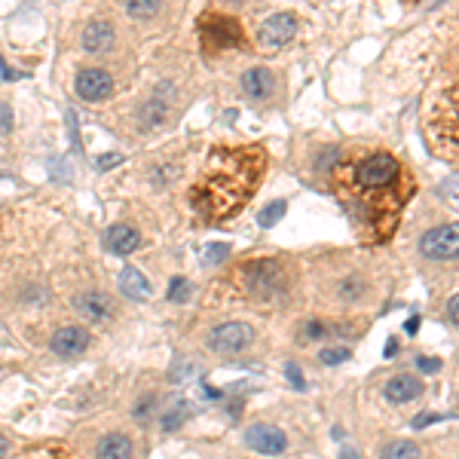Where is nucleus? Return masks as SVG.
I'll list each match as a JSON object with an SVG mask.
<instances>
[{"mask_svg":"<svg viewBox=\"0 0 459 459\" xmlns=\"http://www.w3.org/2000/svg\"><path fill=\"white\" fill-rule=\"evenodd\" d=\"M116 163H120V156H116V153H107V160H104V156L98 160V165H102V169H111V165H116Z\"/></svg>","mask_w":459,"mask_h":459,"instance_id":"obj_33","label":"nucleus"},{"mask_svg":"<svg viewBox=\"0 0 459 459\" xmlns=\"http://www.w3.org/2000/svg\"><path fill=\"white\" fill-rule=\"evenodd\" d=\"M227 254H230V245H227V242H212V245L203 248V261H205V263H221Z\"/></svg>","mask_w":459,"mask_h":459,"instance_id":"obj_25","label":"nucleus"},{"mask_svg":"<svg viewBox=\"0 0 459 459\" xmlns=\"http://www.w3.org/2000/svg\"><path fill=\"white\" fill-rule=\"evenodd\" d=\"M266 172V153L257 144L214 147L190 190V203L205 221H224L242 212Z\"/></svg>","mask_w":459,"mask_h":459,"instance_id":"obj_1","label":"nucleus"},{"mask_svg":"<svg viewBox=\"0 0 459 459\" xmlns=\"http://www.w3.org/2000/svg\"><path fill=\"white\" fill-rule=\"evenodd\" d=\"M447 319H450V328H456V297H450V306H447Z\"/></svg>","mask_w":459,"mask_h":459,"instance_id":"obj_32","label":"nucleus"},{"mask_svg":"<svg viewBox=\"0 0 459 459\" xmlns=\"http://www.w3.org/2000/svg\"><path fill=\"white\" fill-rule=\"evenodd\" d=\"M380 459H420V447L413 441H392L383 447Z\"/></svg>","mask_w":459,"mask_h":459,"instance_id":"obj_20","label":"nucleus"},{"mask_svg":"<svg viewBox=\"0 0 459 459\" xmlns=\"http://www.w3.org/2000/svg\"><path fill=\"white\" fill-rule=\"evenodd\" d=\"M53 352L55 355H62V358H74V355H80L83 349L89 346V331L86 328H80V324H64V328H58L53 334Z\"/></svg>","mask_w":459,"mask_h":459,"instance_id":"obj_10","label":"nucleus"},{"mask_svg":"<svg viewBox=\"0 0 459 459\" xmlns=\"http://www.w3.org/2000/svg\"><path fill=\"white\" fill-rule=\"evenodd\" d=\"M420 252L429 261H453L459 252V233L456 224H441V227L429 230L420 242Z\"/></svg>","mask_w":459,"mask_h":459,"instance_id":"obj_6","label":"nucleus"},{"mask_svg":"<svg viewBox=\"0 0 459 459\" xmlns=\"http://www.w3.org/2000/svg\"><path fill=\"white\" fill-rule=\"evenodd\" d=\"M324 334H328V328H324V324L310 322V324H306V331H303V337H306V340H315V337H324Z\"/></svg>","mask_w":459,"mask_h":459,"instance_id":"obj_28","label":"nucleus"},{"mask_svg":"<svg viewBox=\"0 0 459 459\" xmlns=\"http://www.w3.org/2000/svg\"><path fill=\"white\" fill-rule=\"evenodd\" d=\"M10 129H13V111L10 104H0V135H6Z\"/></svg>","mask_w":459,"mask_h":459,"instance_id":"obj_27","label":"nucleus"},{"mask_svg":"<svg viewBox=\"0 0 459 459\" xmlns=\"http://www.w3.org/2000/svg\"><path fill=\"white\" fill-rule=\"evenodd\" d=\"M245 285L248 291H252L254 297H261V300H270L275 291L282 288V266L275 263V261H252V263H245Z\"/></svg>","mask_w":459,"mask_h":459,"instance_id":"obj_4","label":"nucleus"},{"mask_svg":"<svg viewBox=\"0 0 459 459\" xmlns=\"http://www.w3.org/2000/svg\"><path fill=\"white\" fill-rule=\"evenodd\" d=\"M349 349L346 346H331V349H322L319 352V362L322 364H343V362H349Z\"/></svg>","mask_w":459,"mask_h":459,"instance_id":"obj_24","label":"nucleus"},{"mask_svg":"<svg viewBox=\"0 0 459 459\" xmlns=\"http://www.w3.org/2000/svg\"><path fill=\"white\" fill-rule=\"evenodd\" d=\"M383 395H386V402H392V404L416 402V398L423 395V380L411 377V374H398V377H392V380L386 383Z\"/></svg>","mask_w":459,"mask_h":459,"instance_id":"obj_13","label":"nucleus"},{"mask_svg":"<svg viewBox=\"0 0 459 459\" xmlns=\"http://www.w3.org/2000/svg\"><path fill=\"white\" fill-rule=\"evenodd\" d=\"M242 89H245L248 98H254V102H263V98L273 95L275 89V77L270 68H252L242 74Z\"/></svg>","mask_w":459,"mask_h":459,"instance_id":"obj_16","label":"nucleus"},{"mask_svg":"<svg viewBox=\"0 0 459 459\" xmlns=\"http://www.w3.org/2000/svg\"><path fill=\"white\" fill-rule=\"evenodd\" d=\"M111 89H114V80L107 71H102V68L80 71V77H77V95L80 98H86V102H102V98L111 95Z\"/></svg>","mask_w":459,"mask_h":459,"instance_id":"obj_11","label":"nucleus"},{"mask_svg":"<svg viewBox=\"0 0 459 459\" xmlns=\"http://www.w3.org/2000/svg\"><path fill=\"white\" fill-rule=\"evenodd\" d=\"M6 450H10V444H6V438L0 435V459H6Z\"/></svg>","mask_w":459,"mask_h":459,"instance_id":"obj_36","label":"nucleus"},{"mask_svg":"<svg viewBox=\"0 0 459 459\" xmlns=\"http://www.w3.org/2000/svg\"><path fill=\"white\" fill-rule=\"evenodd\" d=\"M358 291H362V285H349V282H346V285L340 288V294H343V297H355Z\"/></svg>","mask_w":459,"mask_h":459,"instance_id":"obj_34","label":"nucleus"},{"mask_svg":"<svg viewBox=\"0 0 459 459\" xmlns=\"http://www.w3.org/2000/svg\"><path fill=\"white\" fill-rule=\"evenodd\" d=\"M190 291H193V288H190L187 279H181V275H178V279H172V285H169V303H187Z\"/></svg>","mask_w":459,"mask_h":459,"instance_id":"obj_23","label":"nucleus"},{"mask_svg":"<svg viewBox=\"0 0 459 459\" xmlns=\"http://www.w3.org/2000/svg\"><path fill=\"white\" fill-rule=\"evenodd\" d=\"M138 242H141V236H138L135 227H129V224H114V227L104 233V252H111L116 257H126L138 248Z\"/></svg>","mask_w":459,"mask_h":459,"instance_id":"obj_12","label":"nucleus"},{"mask_svg":"<svg viewBox=\"0 0 459 459\" xmlns=\"http://www.w3.org/2000/svg\"><path fill=\"white\" fill-rule=\"evenodd\" d=\"M172 104H174V92H172L169 83H163V86L153 92V98L141 107V123H144L147 129L163 126V123L172 116Z\"/></svg>","mask_w":459,"mask_h":459,"instance_id":"obj_8","label":"nucleus"},{"mask_svg":"<svg viewBox=\"0 0 459 459\" xmlns=\"http://www.w3.org/2000/svg\"><path fill=\"white\" fill-rule=\"evenodd\" d=\"M416 367H420L423 374H435V371H441V362H438V358H420Z\"/></svg>","mask_w":459,"mask_h":459,"instance_id":"obj_29","label":"nucleus"},{"mask_svg":"<svg viewBox=\"0 0 459 459\" xmlns=\"http://www.w3.org/2000/svg\"><path fill=\"white\" fill-rule=\"evenodd\" d=\"M297 34V15L294 13H275L263 22L261 28V43L263 46H282Z\"/></svg>","mask_w":459,"mask_h":459,"instance_id":"obj_9","label":"nucleus"},{"mask_svg":"<svg viewBox=\"0 0 459 459\" xmlns=\"http://www.w3.org/2000/svg\"><path fill=\"white\" fill-rule=\"evenodd\" d=\"M245 441H248V447L257 450V453H263V456H279L288 450L285 432L275 429V425H266V423L252 425V429L245 432Z\"/></svg>","mask_w":459,"mask_h":459,"instance_id":"obj_7","label":"nucleus"},{"mask_svg":"<svg viewBox=\"0 0 459 459\" xmlns=\"http://www.w3.org/2000/svg\"><path fill=\"white\" fill-rule=\"evenodd\" d=\"M254 340V328L245 322H224L218 328L212 331L208 343H212L214 352L221 355H236V352H245Z\"/></svg>","mask_w":459,"mask_h":459,"instance_id":"obj_5","label":"nucleus"},{"mask_svg":"<svg viewBox=\"0 0 459 459\" xmlns=\"http://www.w3.org/2000/svg\"><path fill=\"white\" fill-rule=\"evenodd\" d=\"M150 407H153V398H150V395H144V398H141V404L135 407V416H138V420H147Z\"/></svg>","mask_w":459,"mask_h":459,"instance_id":"obj_31","label":"nucleus"},{"mask_svg":"<svg viewBox=\"0 0 459 459\" xmlns=\"http://www.w3.org/2000/svg\"><path fill=\"white\" fill-rule=\"evenodd\" d=\"M80 40H83V49H86V53H104V49L114 46V25L104 22V19L89 22L86 28H83Z\"/></svg>","mask_w":459,"mask_h":459,"instance_id":"obj_15","label":"nucleus"},{"mask_svg":"<svg viewBox=\"0 0 459 459\" xmlns=\"http://www.w3.org/2000/svg\"><path fill=\"white\" fill-rule=\"evenodd\" d=\"M416 324H420V319H416V315H411V319H407V324H404V331H407V334H416Z\"/></svg>","mask_w":459,"mask_h":459,"instance_id":"obj_35","label":"nucleus"},{"mask_svg":"<svg viewBox=\"0 0 459 459\" xmlns=\"http://www.w3.org/2000/svg\"><path fill=\"white\" fill-rule=\"evenodd\" d=\"M282 218H285V203L279 199V203H270L261 214H257V224H261V227H275Z\"/></svg>","mask_w":459,"mask_h":459,"instance_id":"obj_22","label":"nucleus"},{"mask_svg":"<svg viewBox=\"0 0 459 459\" xmlns=\"http://www.w3.org/2000/svg\"><path fill=\"white\" fill-rule=\"evenodd\" d=\"M190 413H193L190 402H184V398H181V402H174V404L169 407V411L163 413V429H165V432H174L178 425H184V423L190 420Z\"/></svg>","mask_w":459,"mask_h":459,"instance_id":"obj_19","label":"nucleus"},{"mask_svg":"<svg viewBox=\"0 0 459 459\" xmlns=\"http://www.w3.org/2000/svg\"><path fill=\"white\" fill-rule=\"evenodd\" d=\"M340 459H358V453H355V450H352V447H346V450H343V453H340Z\"/></svg>","mask_w":459,"mask_h":459,"instance_id":"obj_37","label":"nucleus"},{"mask_svg":"<svg viewBox=\"0 0 459 459\" xmlns=\"http://www.w3.org/2000/svg\"><path fill=\"white\" fill-rule=\"evenodd\" d=\"M80 310V315H86L89 322H104L114 315V300L102 294V291H86V294L77 297V303H74Z\"/></svg>","mask_w":459,"mask_h":459,"instance_id":"obj_14","label":"nucleus"},{"mask_svg":"<svg viewBox=\"0 0 459 459\" xmlns=\"http://www.w3.org/2000/svg\"><path fill=\"white\" fill-rule=\"evenodd\" d=\"M285 374H288V383H291L294 389H306V380H303V374H300V367H297L294 362L285 364Z\"/></svg>","mask_w":459,"mask_h":459,"instance_id":"obj_26","label":"nucleus"},{"mask_svg":"<svg viewBox=\"0 0 459 459\" xmlns=\"http://www.w3.org/2000/svg\"><path fill=\"white\" fill-rule=\"evenodd\" d=\"M199 40H203L205 53H224V49L242 46V25L230 15L208 13L205 19H199Z\"/></svg>","mask_w":459,"mask_h":459,"instance_id":"obj_3","label":"nucleus"},{"mask_svg":"<svg viewBox=\"0 0 459 459\" xmlns=\"http://www.w3.org/2000/svg\"><path fill=\"white\" fill-rule=\"evenodd\" d=\"M438 420H444L441 413H420L413 420V429H423V425H429V423H438Z\"/></svg>","mask_w":459,"mask_h":459,"instance_id":"obj_30","label":"nucleus"},{"mask_svg":"<svg viewBox=\"0 0 459 459\" xmlns=\"http://www.w3.org/2000/svg\"><path fill=\"white\" fill-rule=\"evenodd\" d=\"M392 355H395V337L386 343V358H392Z\"/></svg>","mask_w":459,"mask_h":459,"instance_id":"obj_38","label":"nucleus"},{"mask_svg":"<svg viewBox=\"0 0 459 459\" xmlns=\"http://www.w3.org/2000/svg\"><path fill=\"white\" fill-rule=\"evenodd\" d=\"M123 4H126V13L135 15V19H150L160 10V0H123Z\"/></svg>","mask_w":459,"mask_h":459,"instance_id":"obj_21","label":"nucleus"},{"mask_svg":"<svg viewBox=\"0 0 459 459\" xmlns=\"http://www.w3.org/2000/svg\"><path fill=\"white\" fill-rule=\"evenodd\" d=\"M398 184H402V163L392 153H386V150L367 153L364 160L337 172V187L349 190L346 208H352L358 218L367 212L371 227L383 230V236L389 233L392 221H395V212L402 208L398 205L402 199L395 196Z\"/></svg>","mask_w":459,"mask_h":459,"instance_id":"obj_2","label":"nucleus"},{"mask_svg":"<svg viewBox=\"0 0 459 459\" xmlns=\"http://www.w3.org/2000/svg\"><path fill=\"white\" fill-rule=\"evenodd\" d=\"M95 456L98 459H132V441L126 435H120V432H114V435L98 441Z\"/></svg>","mask_w":459,"mask_h":459,"instance_id":"obj_18","label":"nucleus"},{"mask_svg":"<svg viewBox=\"0 0 459 459\" xmlns=\"http://www.w3.org/2000/svg\"><path fill=\"white\" fill-rule=\"evenodd\" d=\"M120 291H123V297H129V300H147L150 297V282L144 279V273L135 270V266H126V270L120 273Z\"/></svg>","mask_w":459,"mask_h":459,"instance_id":"obj_17","label":"nucleus"}]
</instances>
